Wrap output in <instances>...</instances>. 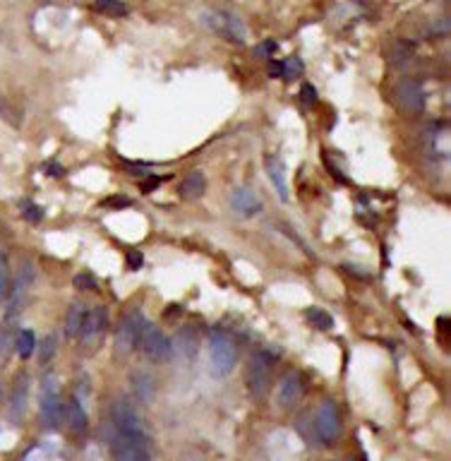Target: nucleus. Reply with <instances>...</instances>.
I'll return each mask as SVG.
<instances>
[{
  "instance_id": "9b49d317",
  "label": "nucleus",
  "mask_w": 451,
  "mask_h": 461,
  "mask_svg": "<svg viewBox=\"0 0 451 461\" xmlns=\"http://www.w3.org/2000/svg\"><path fill=\"white\" fill-rule=\"evenodd\" d=\"M303 394H305V385H303L300 375L288 373L276 387V402L281 409H293V406L300 404Z\"/></svg>"
},
{
  "instance_id": "4468645a",
  "label": "nucleus",
  "mask_w": 451,
  "mask_h": 461,
  "mask_svg": "<svg viewBox=\"0 0 451 461\" xmlns=\"http://www.w3.org/2000/svg\"><path fill=\"white\" fill-rule=\"evenodd\" d=\"M27 397H29V378L20 375L15 382V390H12V402H10V418L12 421H20L24 409H27Z\"/></svg>"
},
{
  "instance_id": "2eb2a0df",
  "label": "nucleus",
  "mask_w": 451,
  "mask_h": 461,
  "mask_svg": "<svg viewBox=\"0 0 451 461\" xmlns=\"http://www.w3.org/2000/svg\"><path fill=\"white\" fill-rule=\"evenodd\" d=\"M204 190H206V178L202 171H190L182 178V183L178 187L182 199H197L204 195Z\"/></svg>"
},
{
  "instance_id": "b1692460",
  "label": "nucleus",
  "mask_w": 451,
  "mask_h": 461,
  "mask_svg": "<svg viewBox=\"0 0 451 461\" xmlns=\"http://www.w3.org/2000/svg\"><path fill=\"white\" fill-rule=\"evenodd\" d=\"M303 72V63L298 58H288V60H281V77L283 80H293L295 75Z\"/></svg>"
},
{
  "instance_id": "cd10ccee",
  "label": "nucleus",
  "mask_w": 451,
  "mask_h": 461,
  "mask_svg": "<svg viewBox=\"0 0 451 461\" xmlns=\"http://www.w3.org/2000/svg\"><path fill=\"white\" fill-rule=\"evenodd\" d=\"M300 96H303L305 104H317V89L312 87V84H303Z\"/></svg>"
},
{
  "instance_id": "473e14b6",
  "label": "nucleus",
  "mask_w": 451,
  "mask_h": 461,
  "mask_svg": "<svg viewBox=\"0 0 451 461\" xmlns=\"http://www.w3.org/2000/svg\"><path fill=\"white\" fill-rule=\"evenodd\" d=\"M44 168H46V171H48V173H51V175H56V178H58V175H63V173H65V171H63V168H60V166H58V163H53V161H51V163H46V166H44Z\"/></svg>"
},
{
  "instance_id": "5701e85b",
  "label": "nucleus",
  "mask_w": 451,
  "mask_h": 461,
  "mask_svg": "<svg viewBox=\"0 0 451 461\" xmlns=\"http://www.w3.org/2000/svg\"><path fill=\"white\" fill-rule=\"evenodd\" d=\"M10 293V264H8V255L0 250V296Z\"/></svg>"
},
{
  "instance_id": "f257e3e1",
  "label": "nucleus",
  "mask_w": 451,
  "mask_h": 461,
  "mask_svg": "<svg viewBox=\"0 0 451 461\" xmlns=\"http://www.w3.org/2000/svg\"><path fill=\"white\" fill-rule=\"evenodd\" d=\"M113 442L111 450L115 461H151L149 438L142 426V418L135 406L125 399H118L111 406Z\"/></svg>"
},
{
  "instance_id": "6e6552de",
  "label": "nucleus",
  "mask_w": 451,
  "mask_h": 461,
  "mask_svg": "<svg viewBox=\"0 0 451 461\" xmlns=\"http://www.w3.org/2000/svg\"><path fill=\"white\" fill-rule=\"evenodd\" d=\"M142 320H144V315L139 310H130L123 320H120L118 332H115V354L118 356H127L130 351H135L137 332H139Z\"/></svg>"
},
{
  "instance_id": "4be33fe9",
  "label": "nucleus",
  "mask_w": 451,
  "mask_h": 461,
  "mask_svg": "<svg viewBox=\"0 0 451 461\" xmlns=\"http://www.w3.org/2000/svg\"><path fill=\"white\" fill-rule=\"evenodd\" d=\"M20 209H22V216L27 219L29 223H39L44 219V211H41L39 204H34L32 199H22L20 202Z\"/></svg>"
},
{
  "instance_id": "6ab92c4d",
  "label": "nucleus",
  "mask_w": 451,
  "mask_h": 461,
  "mask_svg": "<svg viewBox=\"0 0 451 461\" xmlns=\"http://www.w3.org/2000/svg\"><path fill=\"white\" fill-rule=\"evenodd\" d=\"M197 346H199V339L194 334V329L190 327H185V329L178 334V351L182 358H187V361H192L194 354H197Z\"/></svg>"
},
{
  "instance_id": "dca6fc26",
  "label": "nucleus",
  "mask_w": 451,
  "mask_h": 461,
  "mask_svg": "<svg viewBox=\"0 0 451 461\" xmlns=\"http://www.w3.org/2000/svg\"><path fill=\"white\" fill-rule=\"evenodd\" d=\"M84 317H87V308L82 303H72L68 315H65V337L77 339L84 327Z\"/></svg>"
},
{
  "instance_id": "9d476101",
  "label": "nucleus",
  "mask_w": 451,
  "mask_h": 461,
  "mask_svg": "<svg viewBox=\"0 0 451 461\" xmlns=\"http://www.w3.org/2000/svg\"><path fill=\"white\" fill-rule=\"evenodd\" d=\"M230 209H233L235 216H240V219H252V216H257L262 211V202L259 197L254 195L252 190H247V187H235L233 192H230Z\"/></svg>"
},
{
  "instance_id": "c756f323",
  "label": "nucleus",
  "mask_w": 451,
  "mask_h": 461,
  "mask_svg": "<svg viewBox=\"0 0 451 461\" xmlns=\"http://www.w3.org/2000/svg\"><path fill=\"white\" fill-rule=\"evenodd\" d=\"M0 115H3L5 120H10V123H15V125H17V118H15V113H12L10 104H8V101H5V96H0Z\"/></svg>"
},
{
  "instance_id": "20e7f679",
  "label": "nucleus",
  "mask_w": 451,
  "mask_h": 461,
  "mask_svg": "<svg viewBox=\"0 0 451 461\" xmlns=\"http://www.w3.org/2000/svg\"><path fill=\"white\" fill-rule=\"evenodd\" d=\"M271 375H274V356L269 351H257L252 354V358L247 361V370H245V382L247 390L252 397H266L271 390Z\"/></svg>"
},
{
  "instance_id": "7ed1b4c3",
  "label": "nucleus",
  "mask_w": 451,
  "mask_h": 461,
  "mask_svg": "<svg viewBox=\"0 0 451 461\" xmlns=\"http://www.w3.org/2000/svg\"><path fill=\"white\" fill-rule=\"evenodd\" d=\"M137 349L154 363H163L173 356V344H170V339L163 334L154 322H149L147 317H144L142 325H139Z\"/></svg>"
},
{
  "instance_id": "c85d7f7f",
  "label": "nucleus",
  "mask_w": 451,
  "mask_h": 461,
  "mask_svg": "<svg viewBox=\"0 0 451 461\" xmlns=\"http://www.w3.org/2000/svg\"><path fill=\"white\" fill-rule=\"evenodd\" d=\"M53 351H56V337H48V342L44 344V351H41V363H44V366L51 361Z\"/></svg>"
},
{
  "instance_id": "ddd939ff",
  "label": "nucleus",
  "mask_w": 451,
  "mask_h": 461,
  "mask_svg": "<svg viewBox=\"0 0 451 461\" xmlns=\"http://www.w3.org/2000/svg\"><path fill=\"white\" fill-rule=\"evenodd\" d=\"M264 166H266V173H269V180H271L274 190H276L279 197H281V202H288V178H286L283 161L279 159L276 154H269L264 159Z\"/></svg>"
},
{
  "instance_id": "0eeeda50",
  "label": "nucleus",
  "mask_w": 451,
  "mask_h": 461,
  "mask_svg": "<svg viewBox=\"0 0 451 461\" xmlns=\"http://www.w3.org/2000/svg\"><path fill=\"white\" fill-rule=\"evenodd\" d=\"M65 404L60 397L56 378H46L44 387H41V426L48 430H56L63 421Z\"/></svg>"
},
{
  "instance_id": "a878e982",
  "label": "nucleus",
  "mask_w": 451,
  "mask_h": 461,
  "mask_svg": "<svg viewBox=\"0 0 451 461\" xmlns=\"http://www.w3.org/2000/svg\"><path fill=\"white\" fill-rule=\"evenodd\" d=\"M96 5H99V10L108 12V15H123L125 12L123 0H96Z\"/></svg>"
},
{
  "instance_id": "1a4fd4ad",
  "label": "nucleus",
  "mask_w": 451,
  "mask_h": 461,
  "mask_svg": "<svg viewBox=\"0 0 451 461\" xmlns=\"http://www.w3.org/2000/svg\"><path fill=\"white\" fill-rule=\"evenodd\" d=\"M108 329V310L106 305H96L87 310V317H84V327L82 332H79V337H82V342L89 346V349H94L96 344L101 342L103 334H106Z\"/></svg>"
},
{
  "instance_id": "72a5a7b5",
  "label": "nucleus",
  "mask_w": 451,
  "mask_h": 461,
  "mask_svg": "<svg viewBox=\"0 0 451 461\" xmlns=\"http://www.w3.org/2000/svg\"><path fill=\"white\" fill-rule=\"evenodd\" d=\"M156 185H158V178H149L147 183H142V185H139V187H142V192H151V190H154Z\"/></svg>"
},
{
  "instance_id": "bb28decb",
  "label": "nucleus",
  "mask_w": 451,
  "mask_h": 461,
  "mask_svg": "<svg viewBox=\"0 0 451 461\" xmlns=\"http://www.w3.org/2000/svg\"><path fill=\"white\" fill-rule=\"evenodd\" d=\"M125 259H127V267H130V269H142V264H144V255L139 250H130Z\"/></svg>"
},
{
  "instance_id": "7c9ffc66",
  "label": "nucleus",
  "mask_w": 451,
  "mask_h": 461,
  "mask_svg": "<svg viewBox=\"0 0 451 461\" xmlns=\"http://www.w3.org/2000/svg\"><path fill=\"white\" fill-rule=\"evenodd\" d=\"M276 44H274V41H264V44L262 46H257L254 48V53H259V56H274V53H276Z\"/></svg>"
},
{
  "instance_id": "39448f33",
  "label": "nucleus",
  "mask_w": 451,
  "mask_h": 461,
  "mask_svg": "<svg viewBox=\"0 0 451 461\" xmlns=\"http://www.w3.org/2000/svg\"><path fill=\"white\" fill-rule=\"evenodd\" d=\"M209 361L214 375H228L238 361L235 342L228 337V332L218 329V327L209 332Z\"/></svg>"
},
{
  "instance_id": "412c9836",
  "label": "nucleus",
  "mask_w": 451,
  "mask_h": 461,
  "mask_svg": "<svg viewBox=\"0 0 451 461\" xmlns=\"http://www.w3.org/2000/svg\"><path fill=\"white\" fill-rule=\"evenodd\" d=\"M305 320L322 332H329L334 327V317L327 310H322V308H308V310H305Z\"/></svg>"
},
{
  "instance_id": "a211bd4d",
  "label": "nucleus",
  "mask_w": 451,
  "mask_h": 461,
  "mask_svg": "<svg viewBox=\"0 0 451 461\" xmlns=\"http://www.w3.org/2000/svg\"><path fill=\"white\" fill-rule=\"evenodd\" d=\"M132 387H135L137 397L142 399V402H149L151 394H154V378H151L149 373H144V370H137V373H132Z\"/></svg>"
},
{
  "instance_id": "f8f14e48",
  "label": "nucleus",
  "mask_w": 451,
  "mask_h": 461,
  "mask_svg": "<svg viewBox=\"0 0 451 461\" xmlns=\"http://www.w3.org/2000/svg\"><path fill=\"white\" fill-rule=\"evenodd\" d=\"M396 96H399L401 106L411 113H420L425 108V92L416 80H406L396 87Z\"/></svg>"
},
{
  "instance_id": "f3484780",
  "label": "nucleus",
  "mask_w": 451,
  "mask_h": 461,
  "mask_svg": "<svg viewBox=\"0 0 451 461\" xmlns=\"http://www.w3.org/2000/svg\"><path fill=\"white\" fill-rule=\"evenodd\" d=\"M65 414H68V423H70L72 433H84V430H87V411H84V406L79 404L77 397H72L68 402Z\"/></svg>"
},
{
  "instance_id": "393cba45",
  "label": "nucleus",
  "mask_w": 451,
  "mask_h": 461,
  "mask_svg": "<svg viewBox=\"0 0 451 461\" xmlns=\"http://www.w3.org/2000/svg\"><path fill=\"white\" fill-rule=\"evenodd\" d=\"M72 284H75L77 291H99V284H96V279L91 274H77L72 279Z\"/></svg>"
},
{
  "instance_id": "f03ea898",
  "label": "nucleus",
  "mask_w": 451,
  "mask_h": 461,
  "mask_svg": "<svg viewBox=\"0 0 451 461\" xmlns=\"http://www.w3.org/2000/svg\"><path fill=\"white\" fill-rule=\"evenodd\" d=\"M202 22L211 29L214 34H218L221 39H226L228 44L242 46L247 41V29L242 20L238 15L228 10H206L202 15Z\"/></svg>"
},
{
  "instance_id": "423d86ee",
  "label": "nucleus",
  "mask_w": 451,
  "mask_h": 461,
  "mask_svg": "<svg viewBox=\"0 0 451 461\" xmlns=\"http://www.w3.org/2000/svg\"><path fill=\"white\" fill-rule=\"evenodd\" d=\"M315 438L317 442H322L324 447L336 445L341 433H344V423H341V414L334 402H322L320 409L315 414Z\"/></svg>"
},
{
  "instance_id": "2f4dec72",
  "label": "nucleus",
  "mask_w": 451,
  "mask_h": 461,
  "mask_svg": "<svg viewBox=\"0 0 451 461\" xmlns=\"http://www.w3.org/2000/svg\"><path fill=\"white\" fill-rule=\"evenodd\" d=\"M106 207H130V199L127 197H113V199H106Z\"/></svg>"
},
{
  "instance_id": "aec40b11",
  "label": "nucleus",
  "mask_w": 451,
  "mask_h": 461,
  "mask_svg": "<svg viewBox=\"0 0 451 461\" xmlns=\"http://www.w3.org/2000/svg\"><path fill=\"white\" fill-rule=\"evenodd\" d=\"M15 346H17V356H20L22 361H27V358H32L36 351V334L32 329H22L20 334H17Z\"/></svg>"
}]
</instances>
